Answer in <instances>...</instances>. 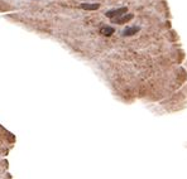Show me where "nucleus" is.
Segmentation results:
<instances>
[{
  "label": "nucleus",
  "mask_w": 187,
  "mask_h": 179,
  "mask_svg": "<svg viewBox=\"0 0 187 179\" xmlns=\"http://www.w3.org/2000/svg\"><path fill=\"white\" fill-rule=\"evenodd\" d=\"M133 18H134V15H133V14H126V13H125V14L120 15V17L114 18L113 22L115 24H125V23H128V22H130Z\"/></svg>",
  "instance_id": "f03ea898"
},
{
  "label": "nucleus",
  "mask_w": 187,
  "mask_h": 179,
  "mask_svg": "<svg viewBox=\"0 0 187 179\" xmlns=\"http://www.w3.org/2000/svg\"><path fill=\"white\" fill-rule=\"evenodd\" d=\"M80 8L84 10H96L100 8V4H97V3H82Z\"/></svg>",
  "instance_id": "20e7f679"
},
{
  "label": "nucleus",
  "mask_w": 187,
  "mask_h": 179,
  "mask_svg": "<svg viewBox=\"0 0 187 179\" xmlns=\"http://www.w3.org/2000/svg\"><path fill=\"white\" fill-rule=\"evenodd\" d=\"M125 13H128V8L126 6H123V8H118V9H113V10H109L105 13V15L107 18L110 19H114L116 17H120V15L125 14Z\"/></svg>",
  "instance_id": "f257e3e1"
},
{
  "label": "nucleus",
  "mask_w": 187,
  "mask_h": 179,
  "mask_svg": "<svg viewBox=\"0 0 187 179\" xmlns=\"http://www.w3.org/2000/svg\"><path fill=\"white\" fill-rule=\"evenodd\" d=\"M114 28L113 27H103L100 29V33L103 34V36H105V37H110L111 34H114Z\"/></svg>",
  "instance_id": "39448f33"
},
{
  "label": "nucleus",
  "mask_w": 187,
  "mask_h": 179,
  "mask_svg": "<svg viewBox=\"0 0 187 179\" xmlns=\"http://www.w3.org/2000/svg\"><path fill=\"white\" fill-rule=\"evenodd\" d=\"M140 30V28L137 27V25H133V27H126L124 30H123V36L124 37H132V36H134V34H137L138 32Z\"/></svg>",
  "instance_id": "7ed1b4c3"
}]
</instances>
